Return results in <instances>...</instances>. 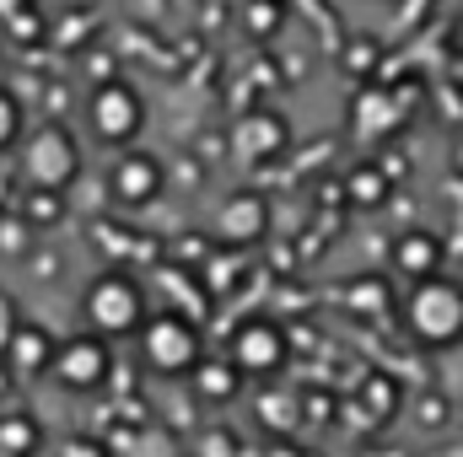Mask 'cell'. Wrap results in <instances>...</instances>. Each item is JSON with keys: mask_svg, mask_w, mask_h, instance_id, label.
Instances as JSON below:
<instances>
[{"mask_svg": "<svg viewBox=\"0 0 463 457\" xmlns=\"http://www.w3.org/2000/svg\"><path fill=\"white\" fill-rule=\"evenodd\" d=\"M404 323L410 334L431 350H448L463 340V285L448 275H426L415 280V291L404 296Z\"/></svg>", "mask_w": 463, "mask_h": 457, "instance_id": "6da1fadb", "label": "cell"}, {"mask_svg": "<svg viewBox=\"0 0 463 457\" xmlns=\"http://www.w3.org/2000/svg\"><path fill=\"white\" fill-rule=\"evenodd\" d=\"M81 318H87V329L103 334V340L140 334V323H146V291H140V280L124 275V269H103V275L87 285V296H81Z\"/></svg>", "mask_w": 463, "mask_h": 457, "instance_id": "7a4b0ae2", "label": "cell"}, {"mask_svg": "<svg viewBox=\"0 0 463 457\" xmlns=\"http://www.w3.org/2000/svg\"><path fill=\"white\" fill-rule=\"evenodd\" d=\"M22 178L27 189H71L81 178V145L65 124H38L22 145Z\"/></svg>", "mask_w": 463, "mask_h": 457, "instance_id": "3957f363", "label": "cell"}, {"mask_svg": "<svg viewBox=\"0 0 463 457\" xmlns=\"http://www.w3.org/2000/svg\"><path fill=\"white\" fill-rule=\"evenodd\" d=\"M140 355H146V366L151 371H162V377H184V371H194L200 366V355H205V344H200V329L184 318V312H146V323H140Z\"/></svg>", "mask_w": 463, "mask_h": 457, "instance_id": "277c9868", "label": "cell"}, {"mask_svg": "<svg viewBox=\"0 0 463 457\" xmlns=\"http://www.w3.org/2000/svg\"><path fill=\"white\" fill-rule=\"evenodd\" d=\"M87 129L103 140V145H135L140 140V129H146V98L129 87V81H98L92 87V98H87Z\"/></svg>", "mask_w": 463, "mask_h": 457, "instance_id": "5b68a950", "label": "cell"}, {"mask_svg": "<svg viewBox=\"0 0 463 457\" xmlns=\"http://www.w3.org/2000/svg\"><path fill=\"white\" fill-rule=\"evenodd\" d=\"M109 371H114V350L103 334H71V340L54 344V360H49V377L60 382V387H71V393H92V387H103L109 382Z\"/></svg>", "mask_w": 463, "mask_h": 457, "instance_id": "8992f818", "label": "cell"}, {"mask_svg": "<svg viewBox=\"0 0 463 457\" xmlns=\"http://www.w3.org/2000/svg\"><path fill=\"white\" fill-rule=\"evenodd\" d=\"M167 189V167H162V156H151V151H118V162L109 167V194H114L118 210H146V205H156V194Z\"/></svg>", "mask_w": 463, "mask_h": 457, "instance_id": "52a82bcc", "label": "cell"}, {"mask_svg": "<svg viewBox=\"0 0 463 457\" xmlns=\"http://www.w3.org/2000/svg\"><path fill=\"white\" fill-rule=\"evenodd\" d=\"M286 355H291V340H286V329L275 318L237 323V334H232V366L242 377H269V371L286 366Z\"/></svg>", "mask_w": 463, "mask_h": 457, "instance_id": "ba28073f", "label": "cell"}, {"mask_svg": "<svg viewBox=\"0 0 463 457\" xmlns=\"http://www.w3.org/2000/svg\"><path fill=\"white\" fill-rule=\"evenodd\" d=\"M286 118L269 114V108H259V114H242L232 124V156L237 162H269V156H280L286 151Z\"/></svg>", "mask_w": 463, "mask_h": 457, "instance_id": "9c48e42d", "label": "cell"}, {"mask_svg": "<svg viewBox=\"0 0 463 457\" xmlns=\"http://www.w3.org/2000/svg\"><path fill=\"white\" fill-rule=\"evenodd\" d=\"M216 231L227 242H237V247L264 242V231H269V200L264 194H232L227 205L216 210Z\"/></svg>", "mask_w": 463, "mask_h": 457, "instance_id": "30bf717a", "label": "cell"}, {"mask_svg": "<svg viewBox=\"0 0 463 457\" xmlns=\"http://www.w3.org/2000/svg\"><path fill=\"white\" fill-rule=\"evenodd\" d=\"M54 334L49 329H38V323H16V334L0 344L5 350V366L16 371V377H49V360H54Z\"/></svg>", "mask_w": 463, "mask_h": 457, "instance_id": "8fae6325", "label": "cell"}, {"mask_svg": "<svg viewBox=\"0 0 463 457\" xmlns=\"http://www.w3.org/2000/svg\"><path fill=\"white\" fill-rule=\"evenodd\" d=\"M393 264L410 275V280H426V275H442V242L431 231H404L399 247H393Z\"/></svg>", "mask_w": 463, "mask_h": 457, "instance_id": "7c38bea8", "label": "cell"}, {"mask_svg": "<svg viewBox=\"0 0 463 457\" xmlns=\"http://www.w3.org/2000/svg\"><path fill=\"white\" fill-rule=\"evenodd\" d=\"M38 442H43V431H38L33 415H5L0 420V452L5 457H33Z\"/></svg>", "mask_w": 463, "mask_h": 457, "instance_id": "4fadbf2b", "label": "cell"}, {"mask_svg": "<svg viewBox=\"0 0 463 457\" xmlns=\"http://www.w3.org/2000/svg\"><path fill=\"white\" fill-rule=\"evenodd\" d=\"M27 227H54V221H65V194L60 189H27V200H22V210H16Z\"/></svg>", "mask_w": 463, "mask_h": 457, "instance_id": "5bb4252c", "label": "cell"}, {"mask_svg": "<svg viewBox=\"0 0 463 457\" xmlns=\"http://www.w3.org/2000/svg\"><path fill=\"white\" fill-rule=\"evenodd\" d=\"M194 371H200V393H205V398H232V393H237V377H242L232 360H211V366L200 360Z\"/></svg>", "mask_w": 463, "mask_h": 457, "instance_id": "9a60e30c", "label": "cell"}, {"mask_svg": "<svg viewBox=\"0 0 463 457\" xmlns=\"http://www.w3.org/2000/svg\"><path fill=\"white\" fill-rule=\"evenodd\" d=\"M22 135H27V108H22V98H16V92H5V87H0V151H11Z\"/></svg>", "mask_w": 463, "mask_h": 457, "instance_id": "2e32d148", "label": "cell"}, {"mask_svg": "<svg viewBox=\"0 0 463 457\" xmlns=\"http://www.w3.org/2000/svg\"><path fill=\"white\" fill-rule=\"evenodd\" d=\"M366 398H372V404L383 409V420H388V415L399 409V387H393L388 377H383V382H366Z\"/></svg>", "mask_w": 463, "mask_h": 457, "instance_id": "e0dca14e", "label": "cell"}, {"mask_svg": "<svg viewBox=\"0 0 463 457\" xmlns=\"http://www.w3.org/2000/svg\"><path fill=\"white\" fill-rule=\"evenodd\" d=\"M16 323H22V318H16V302H11V296L0 291V344L16 334Z\"/></svg>", "mask_w": 463, "mask_h": 457, "instance_id": "ac0fdd59", "label": "cell"}, {"mask_svg": "<svg viewBox=\"0 0 463 457\" xmlns=\"http://www.w3.org/2000/svg\"><path fill=\"white\" fill-rule=\"evenodd\" d=\"M65 457H109L98 442H87V436H76V442H65Z\"/></svg>", "mask_w": 463, "mask_h": 457, "instance_id": "d6986e66", "label": "cell"}, {"mask_svg": "<svg viewBox=\"0 0 463 457\" xmlns=\"http://www.w3.org/2000/svg\"><path fill=\"white\" fill-rule=\"evenodd\" d=\"M453 49H458V54H463V16H458V22H453Z\"/></svg>", "mask_w": 463, "mask_h": 457, "instance_id": "ffe728a7", "label": "cell"}, {"mask_svg": "<svg viewBox=\"0 0 463 457\" xmlns=\"http://www.w3.org/2000/svg\"><path fill=\"white\" fill-rule=\"evenodd\" d=\"M453 156H458V167H463V140H458V151H453Z\"/></svg>", "mask_w": 463, "mask_h": 457, "instance_id": "44dd1931", "label": "cell"}]
</instances>
